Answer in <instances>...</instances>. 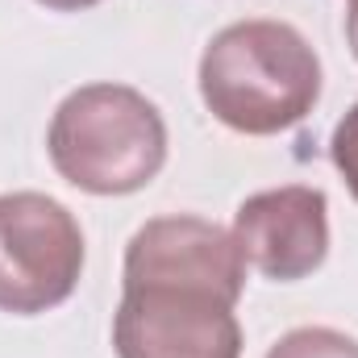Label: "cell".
I'll list each match as a JSON object with an SVG mask.
<instances>
[{"instance_id": "6da1fadb", "label": "cell", "mask_w": 358, "mask_h": 358, "mask_svg": "<svg viewBox=\"0 0 358 358\" xmlns=\"http://www.w3.org/2000/svg\"><path fill=\"white\" fill-rule=\"evenodd\" d=\"M200 96L234 134L271 138L313 113L321 59L287 21H234L200 55Z\"/></svg>"}, {"instance_id": "7a4b0ae2", "label": "cell", "mask_w": 358, "mask_h": 358, "mask_svg": "<svg viewBox=\"0 0 358 358\" xmlns=\"http://www.w3.org/2000/svg\"><path fill=\"white\" fill-rule=\"evenodd\" d=\"M46 150L71 187L88 196H129L163 171L167 125L138 88L88 84L55 108Z\"/></svg>"}, {"instance_id": "3957f363", "label": "cell", "mask_w": 358, "mask_h": 358, "mask_svg": "<svg viewBox=\"0 0 358 358\" xmlns=\"http://www.w3.org/2000/svg\"><path fill=\"white\" fill-rule=\"evenodd\" d=\"M80 275L84 234L67 204L42 192L0 196V313H50L71 300Z\"/></svg>"}, {"instance_id": "277c9868", "label": "cell", "mask_w": 358, "mask_h": 358, "mask_svg": "<svg viewBox=\"0 0 358 358\" xmlns=\"http://www.w3.org/2000/svg\"><path fill=\"white\" fill-rule=\"evenodd\" d=\"M234 300L200 287H125L113 317L117 358H242Z\"/></svg>"}, {"instance_id": "5b68a950", "label": "cell", "mask_w": 358, "mask_h": 358, "mask_svg": "<svg viewBox=\"0 0 358 358\" xmlns=\"http://www.w3.org/2000/svg\"><path fill=\"white\" fill-rule=\"evenodd\" d=\"M171 283V287H200L225 300H242L246 287V259L217 221L204 217H155L146 221L125 246V287Z\"/></svg>"}, {"instance_id": "8992f818", "label": "cell", "mask_w": 358, "mask_h": 358, "mask_svg": "<svg viewBox=\"0 0 358 358\" xmlns=\"http://www.w3.org/2000/svg\"><path fill=\"white\" fill-rule=\"evenodd\" d=\"M234 242L246 267L279 283H296L329 255V200L321 187L304 183L255 192L234 213Z\"/></svg>"}, {"instance_id": "52a82bcc", "label": "cell", "mask_w": 358, "mask_h": 358, "mask_svg": "<svg viewBox=\"0 0 358 358\" xmlns=\"http://www.w3.org/2000/svg\"><path fill=\"white\" fill-rule=\"evenodd\" d=\"M267 358H358V342L329 325H300L283 334L267 350Z\"/></svg>"}, {"instance_id": "ba28073f", "label": "cell", "mask_w": 358, "mask_h": 358, "mask_svg": "<svg viewBox=\"0 0 358 358\" xmlns=\"http://www.w3.org/2000/svg\"><path fill=\"white\" fill-rule=\"evenodd\" d=\"M329 159H334V167H338V176L346 179V187H350V196L358 200V104L338 121V129H334V142H329Z\"/></svg>"}, {"instance_id": "9c48e42d", "label": "cell", "mask_w": 358, "mask_h": 358, "mask_svg": "<svg viewBox=\"0 0 358 358\" xmlns=\"http://www.w3.org/2000/svg\"><path fill=\"white\" fill-rule=\"evenodd\" d=\"M38 4L55 8V13H84V8H92V4H100V0H38Z\"/></svg>"}, {"instance_id": "30bf717a", "label": "cell", "mask_w": 358, "mask_h": 358, "mask_svg": "<svg viewBox=\"0 0 358 358\" xmlns=\"http://www.w3.org/2000/svg\"><path fill=\"white\" fill-rule=\"evenodd\" d=\"M346 38H350V50L358 59V4H350V13H346Z\"/></svg>"}, {"instance_id": "8fae6325", "label": "cell", "mask_w": 358, "mask_h": 358, "mask_svg": "<svg viewBox=\"0 0 358 358\" xmlns=\"http://www.w3.org/2000/svg\"><path fill=\"white\" fill-rule=\"evenodd\" d=\"M350 4H358V0H350Z\"/></svg>"}]
</instances>
